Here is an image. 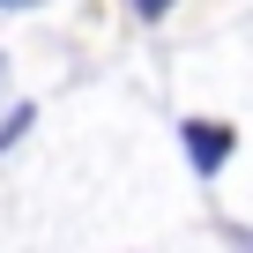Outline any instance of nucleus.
I'll use <instances>...</instances> for the list:
<instances>
[{
    "mask_svg": "<svg viewBox=\"0 0 253 253\" xmlns=\"http://www.w3.org/2000/svg\"><path fill=\"white\" fill-rule=\"evenodd\" d=\"M164 8H171V0H134V15H149V23H157Z\"/></svg>",
    "mask_w": 253,
    "mask_h": 253,
    "instance_id": "nucleus-2",
    "label": "nucleus"
},
{
    "mask_svg": "<svg viewBox=\"0 0 253 253\" xmlns=\"http://www.w3.org/2000/svg\"><path fill=\"white\" fill-rule=\"evenodd\" d=\"M8 8H23V0H8Z\"/></svg>",
    "mask_w": 253,
    "mask_h": 253,
    "instance_id": "nucleus-3",
    "label": "nucleus"
},
{
    "mask_svg": "<svg viewBox=\"0 0 253 253\" xmlns=\"http://www.w3.org/2000/svg\"><path fill=\"white\" fill-rule=\"evenodd\" d=\"M231 126H216V119H186V164L209 179V171H223V157H231Z\"/></svg>",
    "mask_w": 253,
    "mask_h": 253,
    "instance_id": "nucleus-1",
    "label": "nucleus"
}]
</instances>
